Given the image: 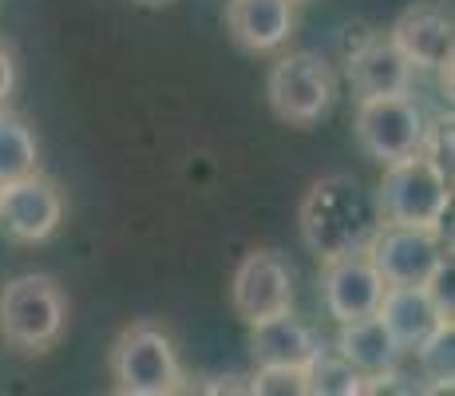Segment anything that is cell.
Wrapping results in <instances>:
<instances>
[{"label":"cell","mask_w":455,"mask_h":396,"mask_svg":"<svg viewBox=\"0 0 455 396\" xmlns=\"http://www.w3.org/2000/svg\"><path fill=\"white\" fill-rule=\"evenodd\" d=\"M427 119L419 103L408 95H380V100H361L356 103L353 135L361 151L376 158V163H396L424 147Z\"/></svg>","instance_id":"6"},{"label":"cell","mask_w":455,"mask_h":396,"mask_svg":"<svg viewBox=\"0 0 455 396\" xmlns=\"http://www.w3.org/2000/svg\"><path fill=\"white\" fill-rule=\"evenodd\" d=\"M250 392H258V396H305V368L258 365V376L250 381Z\"/></svg>","instance_id":"20"},{"label":"cell","mask_w":455,"mask_h":396,"mask_svg":"<svg viewBox=\"0 0 455 396\" xmlns=\"http://www.w3.org/2000/svg\"><path fill=\"white\" fill-rule=\"evenodd\" d=\"M269 108L282 123L309 127L321 123L337 103V76L321 56L313 52H290L282 56L266 76Z\"/></svg>","instance_id":"5"},{"label":"cell","mask_w":455,"mask_h":396,"mask_svg":"<svg viewBox=\"0 0 455 396\" xmlns=\"http://www.w3.org/2000/svg\"><path fill=\"white\" fill-rule=\"evenodd\" d=\"M226 28L242 52H282L293 36V0H230Z\"/></svg>","instance_id":"12"},{"label":"cell","mask_w":455,"mask_h":396,"mask_svg":"<svg viewBox=\"0 0 455 396\" xmlns=\"http://www.w3.org/2000/svg\"><path fill=\"white\" fill-rule=\"evenodd\" d=\"M380 294H384V278L376 274V266L364 250L329 258L325 270H321V302H325V310L337 325L356 321V317H372L376 305H380Z\"/></svg>","instance_id":"10"},{"label":"cell","mask_w":455,"mask_h":396,"mask_svg":"<svg viewBox=\"0 0 455 396\" xmlns=\"http://www.w3.org/2000/svg\"><path fill=\"white\" fill-rule=\"evenodd\" d=\"M40 171V143L32 127L12 111H0V182Z\"/></svg>","instance_id":"17"},{"label":"cell","mask_w":455,"mask_h":396,"mask_svg":"<svg viewBox=\"0 0 455 396\" xmlns=\"http://www.w3.org/2000/svg\"><path fill=\"white\" fill-rule=\"evenodd\" d=\"M376 317L384 321V329L392 333V341H396L404 353H412L435 325L451 321V317H443L440 305L432 302L427 286H384Z\"/></svg>","instance_id":"15"},{"label":"cell","mask_w":455,"mask_h":396,"mask_svg":"<svg viewBox=\"0 0 455 396\" xmlns=\"http://www.w3.org/2000/svg\"><path fill=\"white\" fill-rule=\"evenodd\" d=\"M230 302L246 325L269 321L277 313H290L293 305V274L282 254L253 250L238 262L230 281Z\"/></svg>","instance_id":"9"},{"label":"cell","mask_w":455,"mask_h":396,"mask_svg":"<svg viewBox=\"0 0 455 396\" xmlns=\"http://www.w3.org/2000/svg\"><path fill=\"white\" fill-rule=\"evenodd\" d=\"M416 68L404 60V52L392 40L364 36L361 48L348 52V84L361 100H380V95H408L412 92Z\"/></svg>","instance_id":"11"},{"label":"cell","mask_w":455,"mask_h":396,"mask_svg":"<svg viewBox=\"0 0 455 396\" xmlns=\"http://www.w3.org/2000/svg\"><path fill=\"white\" fill-rule=\"evenodd\" d=\"M111 381L127 396H171L182 389V360L159 325H131L116 337L108 357Z\"/></svg>","instance_id":"4"},{"label":"cell","mask_w":455,"mask_h":396,"mask_svg":"<svg viewBox=\"0 0 455 396\" xmlns=\"http://www.w3.org/2000/svg\"><path fill=\"white\" fill-rule=\"evenodd\" d=\"M388 40L404 52L412 68L432 72L443 56H451V16L440 4H412L396 16Z\"/></svg>","instance_id":"14"},{"label":"cell","mask_w":455,"mask_h":396,"mask_svg":"<svg viewBox=\"0 0 455 396\" xmlns=\"http://www.w3.org/2000/svg\"><path fill=\"white\" fill-rule=\"evenodd\" d=\"M68 325V297L48 274H20L0 289V333L20 353H48Z\"/></svg>","instance_id":"3"},{"label":"cell","mask_w":455,"mask_h":396,"mask_svg":"<svg viewBox=\"0 0 455 396\" xmlns=\"http://www.w3.org/2000/svg\"><path fill=\"white\" fill-rule=\"evenodd\" d=\"M297 226H301V242L321 262L340 258V254L364 250L369 238L380 226L372 190H364L353 174H329L309 187L297 210Z\"/></svg>","instance_id":"1"},{"label":"cell","mask_w":455,"mask_h":396,"mask_svg":"<svg viewBox=\"0 0 455 396\" xmlns=\"http://www.w3.org/2000/svg\"><path fill=\"white\" fill-rule=\"evenodd\" d=\"M143 8H163V4H171V0H139Z\"/></svg>","instance_id":"22"},{"label":"cell","mask_w":455,"mask_h":396,"mask_svg":"<svg viewBox=\"0 0 455 396\" xmlns=\"http://www.w3.org/2000/svg\"><path fill=\"white\" fill-rule=\"evenodd\" d=\"M372 198H376L380 222L443 230V218H448V210H451L448 166L435 163L427 151L396 158V163H384V179Z\"/></svg>","instance_id":"2"},{"label":"cell","mask_w":455,"mask_h":396,"mask_svg":"<svg viewBox=\"0 0 455 396\" xmlns=\"http://www.w3.org/2000/svg\"><path fill=\"white\" fill-rule=\"evenodd\" d=\"M12 87H16V56L0 44V108H4V100L12 95Z\"/></svg>","instance_id":"21"},{"label":"cell","mask_w":455,"mask_h":396,"mask_svg":"<svg viewBox=\"0 0 455 396\" xmlns=\"http://www.w3.org/2000/svg\"><path fill=\"white\" fill-rule=\"evenodd\" d=\"M376 274L384 286H427V278L443 266L440 230H419V226H388L380 222L364 246Z\"/></svg>","instance_id":"7"},{"label":"cell","mask_w":455,"mask_h":396,"mask_svg":"<svg viewBox=\"0 0 455 396\" xmlns=\"http://www.w3.org/2000/svg\"><path fill=\"white\" fill-rule=\"evenodd\" d=\"M250 353L258 365H282V368H305L321 353V337L305 321L290 313H277L269 321L250 325Z\"/></svg>","instance_id":"16"},{"label":"cell","mask_w":455,"mask_h":396,"mask_svg":"<svg viewBox=\"0 0 455 396\" xmlns=\"http://www.w3.org/2000/svg\"><path fill=\"white\" fill-rule=\"evenodd\" d=\"M64 222V198L56 182L44 174H24V179L0 182V234L12 242L36 246L48 242Z\"/></svg>","instance_id":"8"},{"label":"cell","mask_w":455,"mask_h":396,"mask_svg":"<svg viewBox=\"0 0 455 396\" xmlns=\"http://www.w3.org/2000/svg\"><path fill=\"white\" fill-rule=\"evenodd\" d=\"M412 353H416V365H419V381H427V389H435V392L451 389V381H455V329H451V321L435 325Z\"/></svg>","instance_id":"19"},{"label":"cell","mask_w":455,"mask_h":396,"mask_svg":"<svg viewBox=\"0 0 455 396\" xmlns=\"http://www.w3.org/2000/svg\"><path fill=\"white\" fill-rule=\"evenodd\" d=\"M305 392H313V396H361V392H369V381H364L337 349H321V353L305 365Z\"/></svg>","instance_id":"18"},{"label":"cell","mask_w":455,"mask_h":396,"mask_svg":"<svg viewBox=\"0 0 455 396\" xmlns=\"http://www.w3.org/2000/svg\"><path fill=\"white\" fill-rule=\"evenodd\" d=\"M337 353L356 368V373L369 381V389L392 376L404 360V349L392 341V333L384 329L380 317H356V321H345L337 333Z\"/></svg>","instance_id":"13"}]
</instances>
